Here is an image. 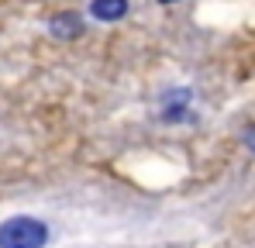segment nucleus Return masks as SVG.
I'll return each instance as SVG.
<instances>
[{
	"mask_svg": "<svg viewBox=\"0 0 255 248\" xmlns=\"http://www.w3.org/2000/svg\"><path fill=\"white\" fill-rule=\"evenodd\" d=\"M83 28H86V21H83V14H76V10H62V14H55V17L48 21V31H52L55 38H66V41L80 38Z\"/></svg>",
	"mask_w": 255,
	"mask_h": 248,
	"instance_id": "2",
	"label": "nucleus"
},
{
	"mask_svg": "<svg viewBox=\"0 0 255 248\" xmlns=\"http://www.w3.org/2000/svg\"><path fill=\"white\" fill-rule=\"evenodd\" d=\"M48 238H52V231L42 217L17 214L0 224V248H45Z\"/></svg>",
	"mask_w": 255,
	"mask_h": 248,
	"instance_id": "1",
	"label": "nucleus"
},
{
	"mask_svg": "<svg viewBox=\"0 0 255 248\" xmlns=\"http://www.w3.org/2000/svg\"><path fill=\"white\" fill-rule=\"evenodd\" d=\"M90 17H93V21H104V24L125 21L128 17V0H90Z\"/></svg>",
	"mask_w": 255,
	"mask_h": 248,
	"instance_id": "3",
	"label": "nucleus"
},
{
	"mask_svg": "<svg viewBox=\"0 0 255 248\" xmlns=\"http://www.w3.org/2000/svg\"><path fill=\"white\" fill-rule=\"evenodd\" d=\"M159 3H176V0H159Z\"/></svg>",
	"mask_w": 255,
	"mask_h": 248,
	"instance_id": "5",
	"label": "nucleus"
},
{
	"mask_svg": "<svg viewBox=\"0 0 255 248\" xmlns=\"http://www.w3.org/2000/svg\"><path fill=\"white\" fill-rule=\"evenodd\" d=\"M242 138H245V145H249V148H252V152H255V127H249V131H245Z\"/></svg>",
	"mask_w": 255,
	"mask_h": 248,
	"instance_id": "4",
	"label": "nucleus"
}]
</instances>
